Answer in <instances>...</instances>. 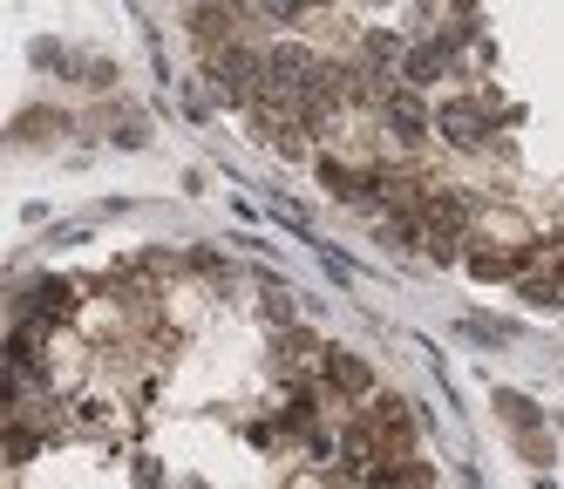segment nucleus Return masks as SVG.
I'll return each instance as SVG.
<instances>
[{"label": "nucleus", "mask_w": 564, "mask_h": 489, "mask_svg": "<svg viewBox=\"0 0 564 489\" xmlns=\"http://www.w3.org/2000/svg\"><path fill=\"white\" fill-rule=\"evenodd\" d=\"M83 313V285H68V279H34L28 293L14 300V326H62V319H75Z\"/></svg>", "instance_id": "nucleus-1"}, {"label": "nucleus", "mask_w": 564, "mask_h": 489, "mask_svg": "<svg viewBox=\"0 0 564 489\" xmlns=\"http://www.w3.org/2000/svg\"><path fill=\"white\" fill-rule=\"evenodd\" d=\"M319 381H327V394L340 408H354V401L375 394V367L360 360V354H347V347H327V354H319Z\"/></svg>", "instance_id": "nucleus-2"}, {"label": "nucleus", "mask_w": 564, "mask_h": 489, "mask_svg": "<svg viewBox=\"0 0 564 489\" xmlns=\"http://www.w3.org/2000/svg\"><path fill=\"white\" fill-rule=\"evenodd\" d=\"M435 130H442V137H456V143H469V150H476L482 137H490V130H497V122H490V109H482V102H469V96H456V102H442V109H435Z\"/></svg>", "instance_id": "nucleus-3"}, {"label": "nucleus", "mask_w": 564, "mask_h": 489, "mask_svg": "<svg viewBox=\"0 0 564 489\" xmlns=\"http://www.w3.org/2000/svg\"><path fill=\"white\" fill-rule=\"evenodd\" d=\"M272 14H286V21H300V14H313V8H327V0H265Z\"/></svg>", "instance_id": "nucleus-4"}]
</instances>
